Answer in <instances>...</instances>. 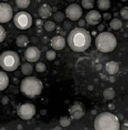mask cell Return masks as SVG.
Segmentation results:
<instances>
[{"label": "cell", "instance_id": "cell-15", "mask_svg": "<svg viewBox=\"0 0 128 130\" xmlns=\"http://www.w3.org/2000/svg\"><path fill=\"white\" fill-rule=\"evenodd\" d=\"M105 70L110 75H115L119 72V63L115 62V61H111L105 65Z\"/></svg>", "mask_w": 128, "mask_h": 130}, {"label": "cell", "instance_id": "cell-28", "mask_svg": "<svg viewBox=\"0 0 128 130\" xmlns=\"http://www.w3.org/2000/svg\"><path fill=\"white\" fill-rule=\"evenodd\" d=\"M35 70L37 72H39V73H43V72L46 71L47 66L43 62H39V63H37L35 66Z\"/></svg>", "mask_w": 128, "mask_h": 130}, {"label": "cell", "instance_id": "cell-2", "mask_svg": "<svg viewBox=\"0 0 128 130\" xmlns=\"http://www.w3.org/2000/svg\"><path fill=\"white\" fill-rule=\"evenodd\" d=\"M94 127L96 130H119L120 122L115 114L110 112H103L96 117Z\"/></svg>", "mask_w": 128, "mask_h": 130}, {"label": "cell", "instance_id": "cell-27", "mask_svg": "<svg viewBox=\"0 0 128 130\" xmlns=\"http://www.w3.org/2000/svg\"><path fill=\"white\" fill-rule=\"evenodd\" d=\"M56 56H57V54H56V52L55 51H47V54H46V58L47 60L49 61H53V60H54L56 58Z\"/></svg>", "mask_w": 128, "mask_h": 130}, {"label": "cell", "instance_id": "cell-10", "mask_svg": "<svg viewBox=\"0 0 128 130\" xmlns=\"http://www.w3.org/2000/svg\"><path fill=\"white\" fill-rule=\"evenodd\" d=\"M69 113H70V116H71L72 119H74V120L81 119L85 114V110H84L83 104L79 102L74 103V104L69 109Z\"/></svg>", "mask_w": 128, "mask_h": 130}, {"label": "cell", "instance_id": "cell-11", "mask_svg": "<svg viewBox=\"0 0 128 130\" xmlns=\"http://www.w3.org/2000/svg\"><path fill=\"white\" fill-rule=\"evenodd\" d=\"M41 55V52L39 49L34 46L28 47L25 53V57L29 62H37Z\"/></svg>", "mask_w": 128, "mask_h": 130}, {"label": "cell", "instance_id": "cell-38", "mask_svg": "<svg viewBox=\"0 0 128 130\" xmlns=\"http://www.w3.org/2000/svg\"><path fill=\"white\" fill-rule=\"evenodd\" d=\"M2 1H4V2H6V1H8V0H2Z\"/></svg>", "mask_w": 128, "mask_h": 130}, {"label": "cell", "instance_id": "cell-32", "mask_svg": "<svg viewBox=\"0 0 128 130\" xmlns=\"http://www.w3.org/2000/svg\"><path fill=\"white\" fill-rule=\"evenodd\" d=\"M103 18L105 21H108L109 19H112V14L109 13H104V15H103Z\"/></svg>", "mask_w": 128, "mask_h": 130}, {"label": "cell", "instance_id": "cell-22", "mask_svg": "<svg viewBox=\"0 0 128 130\" xmlns=\"http://www.w3.org/2000/svg\"><path fill=\"white\" fill-rule=\"evenodd\" d=\"M44 28L47 32H53L56 28V24L52 21H47V22L44 23Z\"/></svg>", "mask_w": 128, "mask_h": 130}, {"label": "cell", "instance_id": "cell-31", "mask_svg": "<svg viewBox=\"0 0 128 130\" xmlns=\"http://www.w3.org/2000/svg\"><path fill=\"white\" fill-rule=\"evenodd\" d=\"M9 102H10V99H9V97H8V96L5 95V96L2 99V103H3V105L8 104V103H9Z\"/></svg>", "mask_w": 128, "mask_h": 130}, {"label": "cell", "instance_id": "cell-24", "mask_svg": "<svg viewBox=\"0 0 128 130\" xmlns=\"http://www.w3.org/2000/svg\"><path fill=\"white\" fill-rule=\"evenodd\" d=\"M16 4L20 9H26L30 5V0H16Z\"/></svg>", "mask_w": 128, "mask_h": 130}, {"label": "cell", "instance_id": "cell-6", "mask_svg": "<svg viewBox=\"0 0 128 130\" xmlns=\"http://www.w3.org/2000/svg\"><path fill=\"white\" fill-rule=\"evenodd\" d=\"M13 23L15 26L20 30L28 29L32 25V15L28 12L20 11L14 16Z\"/></svg>", "mask_w": 128, "mask_h": 130}, {"label": "cell", "instance_id": "cell-20", "mask_svg": "<svg viewBox=\"0 0 128 130\" xmlns=\"http://www.w3.org/2000/svg\"><path fill=\"white\" fill-rule=\"evenodd\" d=\"M21 73L25 76H30L33 72V67L30 63H25L21 66Z\"/></svg>", "mask_w": 128, "mask_h": 130}, {"label": "cell", "instance_id": "cell-7", "mask_svg": "<svg viewBox=\"0 0 128 130\" xmlns=\"http://www.w3.org/2000/svg\"><path fill=\"white\" fill-rule=\"evenodd\" d=\"M36 113L35 106L30 103H25L17 107V115L20 118L28 121L32 119Z\"/></svg>", "mask_w": 128, "mask_h": 130}, {"label": "cell", "instance_id": "cell-33", "mask_svg": "<svg viewBox=\"0 0 128 130\" xmlns=\"http://www.w3.org/2000/svg\"><path fill=\"white\" fill-rule=\"evenodd\" d=\"M35 25L37 27H41L42 25H43V22L41 19H38L35 21Z\"/></svg>", "mask_w": 128, "mask_h": 130}, {"label": "cell", "instance_id": "cell-13", "mask_svg": "<svg viewBox=\"0 0 128 130\" xmlns=\"http://www.w3.org/2000/svg\"><path fill=\"white\" fill-rule=\"evenodd\" d=\"M65 38L61 36H56L53 37L50 40L51 47L56 51H61L65 47Z\"/></svg>", "mask_w": 128, "mask_h": 130}, {"label": "cell", "instance_id": "cell-4", "mask_svg": "<svg viewBox=\"0 0 128 130\" xmlns=\"http://www.w3.org/2000/svg\"><path fill=\"white\" fill-rule=\"evenodd\" d=\"M95 45L99 51L102 53H109L115 50L117 46L116 36L109 32H101L95 40Z\"/></svg>", "mask_w": 128, "mask_h": 130}, {"label": "cell", "instance_id": "cell-18", "mask_svg": "<svg viewBox=\"0 0 128 130\" xmlns=\"http://www.w3.org/2000/svg\"><path fill=\"white\" fill-rule=\"evenodd\" d=\"M103 96L106 100H112L116 97V91L112 88H106L103 91Z\"/></svg>", "mask_w": 128, "mask_h": 130}, {"label": "cell", "instance_id": "cell-36", "mask_svg": "<svg viewBox=\"0 0 128 130\" xmlns=\"http://www.w3.org/2000/svg\"><path fill=\"white\" fill-rule=\"evenodd\" d=\"M54 129L56 130V129H61V128H60V127H56V128H54Z\"/></svg>", "mask_w": 128, "mask_h": 130}, {"label": "cell", "instance_id": "cell-5", "mask_svg": "<svg viewBox=\"0 0 128 130\" xmlns=\"http://www.w3.org/2000/svg\"><path fill=\"white\" fill-rule=\"evenodd\" d=\"M20 65V58L17 52L6 51L0 55V66L7 72L16 70Z\"/></svg>", "mask_w": 128, "mask_h": 130}, {"label": "cell", "instance_id": "cell-8", "mask_svg": "<svg viewBox=\"0 0 128 130\" xmlns=\"http://www.w3.org/2000/svg\"><path fill=\"white\" fill-rule=\"evenodd\" d=\"M65 14L69 20L72 21H78L82 15V7L76 3L70 4L65 10Z\"/></svg>", "mask_w": 128, "mask_h": 130}, {"label": "cell", "instance_id": "cell-3", "mask_svg": "<svg viewBox=\"0 0 128 130\" xmlns=\"http://www.w3.org/2000/svg\"><path fill=\"white\" fill-rule=\"evenodd\" d=\"M43 85L42 81L35 76H27L20 83V91L28 98H35L40 95Z\"/></svg>", "mask_w": 128, "mask_h": 130}, {"label": "cell", "instance_id": "cell-30", "mask_svg": "<svg viewBox=\"0 0 128 130\" xmlns=\"http://www.w3.org/2000/svg\"><path fill=\"white\" fill-rule=\"evenodd\" d=\"M6 32L5 28L0 25V43H2L3 41H4V40L6 39Z\"/></svg>", "mask_w": 128, "mask_h": 130}, {"label": "cell", "instance_id": "cell-12", "mask_svg": "<svg viewBox=\"0 0 128 130\" xmlns=\"http://www.w3.org/2000/svg\"><path fill=\"white\" fill-rule=\"evenodd\" d=\"M101 21V15L97 10H90L86 15V21L90 25H98Z\"/></svg>", "mask_w": 128, "mask_h": 130}, {"label": "cell", "instance_id": "cell-19", "mask_svg": "<svg viewBox=\"0 0 128 130\" xmlns=\"http://www.w3.org/2000/svg\"><path fill=\"white\" fill-rule=\"evenodd\" d=\"M97 5L99 10L104 11L109 10L111 7V2L110 0H97Z\"/></svg>", "mask_w": 128, "mask_h": 130}, {"label": "cell", "instance_id": "cell-34", "mask_svg": "<svg viewBox=\"0 0 128 130\" xmlns=\"http://www.w3.org/2000/svg\"><path fill=\"white\" fill-rule=\"evenodd\" d=\"M79 25L80 27H82V26H84L85 25V21L83 20H79Z\"/></svg>", "mask_w": 128, "mask_h": 130}, {"label": "cell", "instance_id": "cell-29", "mask_svg": "<svg viewBox=\"0 0 128 130\" xmlns=\"http://www.w3.org/2000/svg\"><path fill=\"white\" fill-rule=\"evenodd\" d=\"M120 15H121V17L125 19V20H127L128 19V8L126 6V7H123L121 10H120V12H119Z\"/></svg>", "mask_w": 128, "mask_h": 130}, {"label": "cell", "instance_id": "cell-17", "mask_svg": "<svg viewBox=\"0 0 128 130\" xmlns=\"http://www.w3.org/2000/svg\"><path fill=\"white\" fill-rule=\"evenodd\" d=\"M29 43V40L28 38L27 37V36L25 35H19L17 37V40H16V44L17 47H25L28 45Z\"/></svg>", "mask_w": 128, "mask_h": 130}, {"label": "cell", "instance_id": "cell-14", "mask_svg": "<svg viewBox=\"0 0 128 130\" xmlns=\"http://www.w3.org/2000/svg\"><path fill=\"white\" fill-rule=\"evenodd\" d=\"M38 13H39V15L40 16V18H42L43 19H47L51 16L52 8L49 4L44 3L39 8Z\"/></svg>", "mask_w": 128, "mask_h": 130}, {"label": "cell", "instance_id": "cell-16", "mask_svg": "<svg viewBox=\"0 0 128 130\" xmlns=\"http://www.w3.org/2000/svg\"><path fill=\"white\" fill-rule=\"evenodd\" d=\"M10 79L6 72L0 71V91L5 90L9 85Z\"/></svg>", "mask_w": 128, "mask_h": 130}, {"label": "cell", "instance_id": "cell-1", "mask_svg": "<svg viewBox=\"0 0 128 130\" xmlns=\"http://www.w3.org/2000/svg\"><path fill=\"white\" fill-rule=\"evenodd\" d=\"M68 44L70 48L76 52L87 51L91 44V36L86 29L76 28L69 32L67 38Z\"/></svg>", "mask_w": 128, "mask_h": 130}, {"label": "cell", "instance_id": "cell-25", "mask_svg": "<svg viewBox=\"0 0 128 130\" xmlns=\"http://www.w3.org/2000/svg\"><path fill=\"white\" fill-rule=\"evenodd\" d=\"M71 124V119L68 116H64L60 118V125L62 127H69Z\"/></svg>", "mask_w": 128, "mask_h": 130}, {"label": "cell", "instance_id": "cell-23", "mask_svg": "<svg viewBox=\"0 0 128 130\" xmlns=\"http://www.w3.org/2000/svg\"><path fill=\"white\" fill-rule=\"evenodd\" d=\"M82 6L86 10H90L94 6V0H82Z\"/></svg>", "mask_w": 128, "mask_h": 130}, {"label": "cell", "instance_id": "cell-9", "mask_svg": "<svg viewBox=\"0 0 128 130\" xmlns=\"http://www.w3.org/2000/svg\"><path fill=\"white\" fill-rule=\"evenodd\" d=\"M13 18L12 6L6 3H0V23L9 22Z\"/></svg>", "mask_w": 128, "mask_h": 130}, {"label": "cell", "instance_id": "cell-35", "mask_svg": "<svg viewBox=\"0 0 128 130\" xmlns=\"http://www.w3.org/2000/svg\"><path fill=\"white\" fill-rule=\"evenodd\" d=\"M103 28H104V27L101 25V26H99L98 27V30H103Z\"/></svg>", "mask_w": 128, "mask_h": 130}, {"label": "cell", "instance_id": "cell-21", "mask_svg": "<svg viewBox=\"0 0 128 130\" xmlns=\"http://www.w3.org/2000/svg\"><path fill=\"white\" fill-rule=\"evenodd\" d=\"M110 28L112 29H113V30H119L122 28L123 26V23L122 21H120L119 18H113L111 21H110Z\"/></svg>", "mask_w": 128, "mask_h": 130}, {"label": "cell", "instance_id": "cell-37", "mask_svg": "<svg viewBox=\"0 0 128 130\" xmlns=\"http://www.w3.org/2000/svg\"><path fill=\"white\" fill-rule=\"evenodd\" d=\"M121 1H123V2H126L127 0H121Z\"/></svg>", "mask_w": 128, "mask_h": 130}, {"label": "cell", "instance_id": "cell-26", "mask_svg": "<svg viewBox=\"0 0 128 130\" xmlns=\"http://www.w3.org/2000/svg\"><path fill=\"white\" fill-rule=\"evenodd\" d=\"M54 19L56 21H57V22H61V21H63L64 19H65V14H64V13H62L61 11L56 12L54 14Z\"/></svg>", "mask_w": 128, "mask_h": 130}]
</instances>
